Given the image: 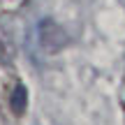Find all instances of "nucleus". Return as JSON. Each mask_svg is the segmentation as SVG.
I'll list each match as a JSON object with an SVG mask.
<instances>
[{"label": "nucleus", "instance_id": "nucleus-1", "mask_svg": "<svg viewBox=\"0 0 125 125\" xmlns=\"http://www.w3.org/2000/svg\"><path fill=\"white\" fill-rule=\"evenodd\" d=\"M37 37L40 44L46 53H58L60 49L67 46V32L62 30V26L53 21V19H42L37 26Z\"/></svg>", "mask_w": 125, "mask_h": 125}, {"label": "nucleus", "instance_id": "nucleus-4", "mask_svg": "<svg viewBox=\"0 0 125 125\" xmlns=\"http://www.w3.org/2000/svg\"><path fill=\"white\" fill-rule=\"evenodd\" d=\"M26 5V0H0V16L2 14H14Z\"/></svg>", "mask_w": 125, "mask_h": 125}, {"label": "nucleus", "instance_id": "nucleus-3", "mask_svg": "<svg viewBox=\"0 0 125 125\" xmlns=\"http://www.w3.org/2000/svg\"><path fill=\"white\" fill-rule=\"evenodd\" d=\"M16 56V46H14V40L9 37V32L0 30V65H9Z\"/></svg>", "mask_w": 125, "mask_h": 125}, {"label": "nucleus", "instance_id": "nucleus-2", "mask_svg": "<svg viewBox=\"0 0 125 125\" xmlns=\"http://www.w3.org/2000/svg\"><path fill=\"white\" fill-rule=\"evenodd\" d=\"M26 104H28V90L23 83H16L12 90V95H9V109H12V114H16V116H21L23 111H26Z\"/></svg>", "mask_w": 125, "mask_h": 125}]
</instances>
